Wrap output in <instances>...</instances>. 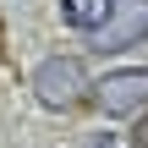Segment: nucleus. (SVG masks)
<instances>
[{"instance_id":"nucleus-3","label":"nucleus","mask_w":148,"mask_h":148,"mask_svg":"<svg viewBox=\"0 0 148 148\" xmlns=\"http://www.w3.org/2000/svg\"><path fill=\"white\" fill-rule=\"evenodd\" d=\"M143 38H148V0H126V11L115 5V16L93 33V49L99 55H121V49H132Z\"/></svg>"},{"instance_id":"nucleus-5","label":"nucleus","mask_w":148,"mask_h":148,"mask_svg":"<svg viewBox=\"0 0 148 148\" xmlns=\"http://www.w3.org/2000/svg\"><path fill=\"white\" fill-rule=\"evenodd\" d=\"M132 148H148V115H143V126H137V137H132Z\"/></svg>"},{"instance_id":"nucleus-1","label":"nucleus","mask_w":148,"mask_h":148,"mask_svg":"<svg viewBox=\"0 0 148 148\" xmlns=\"http://www.w3.org/2000/svg\"><path fill=\"white\" fill-rule=\"evenodd\" d=\"M82 88H93V82H88V71H82L77 55H49L33 71V93H38L44 110H77L82 104Z\"/></svg>"},{"instance_id":"nucleus-4","label":"nucleus","mask_w":148,"mask_h":148,"mask_svg":"<svg viewBox=\"0 0 148 148\" xmlns=\"http://www.w3.org/2000/svg\"><path fill=\"white\" fill-rule=\"evenodd\" d=\"M60 16H66V27H77V33H99V27L115 16V0H60Z\"/></svg>"},{"instance_id":"nucleus-2","label":"nucleus","mask_w":148,"mask_h":148,"mask_svg":"<svg viewBox=\"0 0 148 148\" xmlns=\"http://www.w3.org/2000/svg\"><path fill=\"white\" fill-rule=\"evenodd\" d=\"M93 99L104 115H132L148 110V66H126V71H110L104 82H93Z\"/></svg>"}]
</instances>
